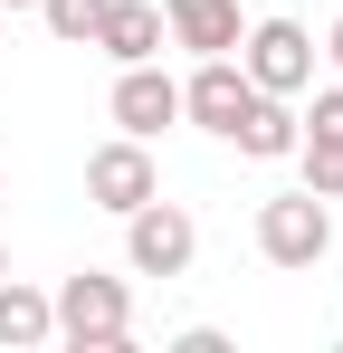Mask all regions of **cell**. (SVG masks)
<instances>
[{
    "label": "cell",
    "mask_w": 343,
    "mask_h": 353,
    "mask_svg": "<svg viewBox=\"0 0 343 353\" xmlns=\"http://www.w3.org/2000/svg\"><path fill=\"white\" fill-rule=\"evenodd\" d=\"M39 19H48V39H57V48H96L105 0H39Z\"/></svg>",
    "instance_id": "cell-13"
},
{
    "label": "cell",
    "mask_w": 343,
    "mask_h": 353,
    "mask_svg": "<svg viewBox=\"0 0 343 353\" xmlns=\"http://www.w3.org/2000/svg\"><path fill=\"white\" fill-rule=\"evenodd\" d=\"M57 344H76V353H114V344H134V287L124 277H105V268H76V277H57Z\"/></svg>",
    "instance_id": "cell-1"
},
{
    "label": "cell",
    "mask_w": 343,
    "mask_h": 353,
    "mask_svg": "<svg viewBox=\"0 0 343 353\" xmlns=\"http://www.w3.org/2000/svg\"><path fill=\"white\" fill-rule=\"evenodd\" d=\"M0 277H10V248H0Z\"/></svg>",
    "instance_id": "cell-17"
},
{
    "label": "cell",
    "mask_w": 343,
    "mask_h": 353,
    "mask_svg": "<svg viewBox=\"0 0 343 353\" xmlns=\"http://www.w3.org/2000/svg\"><path fill=\"white\" fill-rule=\"evenodd\" d=\"M238 0H163V39L172 48H191V58H229L238 48Z\"/></svg>",
    "instance_id": "cell-8"
},
{
    "label": "cell",
    "mask_w": 343,
    "mask_h": 353,
    "mask_svg": "<svg viewBox=\"0 0 343 353\" xmlns=\"http://www.w3.org/2000/svg\"><path fill=\"white\" fill-rule=\"evenodd\" d=\"M114 134H134V143H153V134H172L181 124V77H163V58H134L114 67V96H105Z\"/></svg>",
    "instance_id": "cell-5"
},
{
    "label": "cell",
    "mask_w": 343,
    "mask_h": 353,
    "mask_svg": "<svg viewBox=\"0 0 343 353\" xmlns=\"http://www.w3.org/2000/svg\"><path fill=\"white\" fill-rule=\"evenodd\" d=\"M324 58H334V77H343V19H334V39H324Z\"/></svg>",
    "instance_id": "cell-14"
},
{
    "label": "cell",
    "mask_w": 343,
    "mask_h": 353,
    "mask_svg": "<svg viewBox=\"0 0 343 353\" xmlns=\"http://www.w3.org/2000/svg\"><path fill=\"white\" fill-rule=\"evenodd\" d=\"M191 258H200V220L181 210V201H143V210H124V268L134 277H191Z\"/></svg>",
    "instance_id": "cell-4"
},
{
    "label": "cell",
    "mask_w": 343,
    "mask_h": 353,
    "mask_svg": "<svg viewBox=\"0 0 343 353\" xmlns=\"http://www.w3.org/2000/svg\"><path fill=\"white\" fill-rule=\"evenodd\" d=\"M229 58L248 67V86H267V96H305L315 86V29L305 19H286V10H267V19H248L238 29V48Z\"/></svg>",
    "instance_id": "cell-3"
},
{
    "label": "cell",
    "mask_w": 343,
    "mask_h": 353,
    "mask_svg": "<svg viewBox=\"0 0 343 353\" xmlns=\"http://www.w3.org/2000/svg\"><path fill=\"white\" fill-rule=\"evenodd\" d=\"M39 344H57V305H48V287L0 277V353H39Z\"/></svg>",
    "instance_id": "cell-10"
},
{
    "label": "cell",
    "mask_w": 343,
    "mask_h": 353,
    "mask_svg": "<svg viewBox=\"0 0 343 353\" xmlns=\"http://www.w3.org/2000/svg\"><path fill=\"white\" fill-rule=\"evenodd\" d=\"M0 39H10V10H0Z\"/></svg>",
    "instance_id": "cell-16"
},
{
    "label": "cell",
    "mask_w": 343,
    "mask_h": 353,
    "mask_svg": "<svg viewBox=\"0 0 343 353\" xmlns=\"http://www.w3.org/2000/svg\"><path fill=\"white\" fill-rule=\"evenodd\" d=\"M258 105V86H248V67L238 58H191V77H181V124H200V134H238V115Z\"/></svg>",
    "instance_id": "cell-7"
},
{
    "label": "cell",
    "mask_w": 343,
    "mask_h": 353,
    "mask_svg": "<svg viewBox=\"0 0 343 353\" xmlns=\"http://www.w3.org/2000/svg\"><path fill=\"white\" fill-rule=\"evenodd\" d=\"M153 191H163V163H153V143L114 134V143H96V153H86V201H96V210H114V220H124V210H143Z\"/></svg>",
    "instance_id": "cell-6"
},
{
    "label": "cell",
    "mask_w": 343,
    "mask_h": 353,
    "mask_svg": "<svg viewBox=\"0 0 343 353\" xmlns=\"http://www.w3.org/2000/svg\"><path fill=\"white\" fill-rule=\"evenodd\" d=\"M0 10H39V0H0Z\"/></svg>",
    "instance_id": "cell-15"
},
{
    "label": "cell",
    "mask_w": 343,
    "mask_h": 353,
    "mask_svg": "<svg viewBox=\"0 0 343 353\" xmlns=\"http://www.w3.org/2000/svg\"><path fill=\"white\" fill-rule=\"evenodd\" d=\"M315 201H343V134H295V153H286Z\"/></svg>",
    "instance_id": "cell-12"
},
{
    "label": "cell",
    "mask_w": 343,
    "mask_h": 353,
    "mask_svg": "<svg viewBox=\"0 0 343 353\" xmlns=\"http://www.w3.org/2000/svg\"><path fill=\"white\" fill-rule=\"evenodd\" d=\"M258 258L286 268V277H305V268H324L334 258V201H315L305 181L277 191V201H258Z\"/></svg>",
    "instance_id": "cell-2"
},
{
    "label": "cell",
    "mask_w": 343,
    "mask_h": 353,
    "mask_svg": "<svg viewBox=\"0 0 343 353\" xmlns=\"http://www.w3.org/2000/svg\"><path fill=\"white\" fill-rule=\"evenodd\" d=\"M96 48H105L114 67L163 58V48H172V39H163V0H105V19H96Z\"/></svg>",
    "instance_id": "cell-9"
},
{
    "label": "cell",
    "mask_w": 343,
    "mask_h": 353,
    "mask_svg": "<svg viewBox=\"0 0 343 353\" xmlns=\"http://www.w3.org/2000/svg\"><path fill=\"white\" fill-rule=\"evenodd\" d=\"M295 134H305L295 96H267V86H258V105L238 115V134H229V143H238L248 163H286V153H295Z\"/></svg>",
    "instance_id": "cell-11"
}]
</instances>
